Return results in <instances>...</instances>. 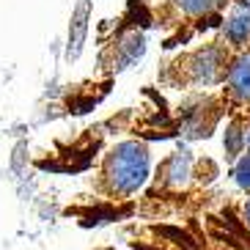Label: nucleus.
<instances>
[{"mask_svg":"<svg viewBox=\"0 0 250 250\" xmlns=\"http://www.w3.org/2000/svg\"><path fill=\"white\" fill-rule=\"evenodd\" d=\"M148 168H151V151L146 140H118L96 162L94 173L88 176V187L102 201L126 204L148 182Z\"/></svg>","mask_w":250,"mask_h":250,"instance_id":"f257e3e1","label":"nucleus"},{"mask_svg":"<svg viewBox=\"0 0 250 250\" xmlns=\"http://www.w3.org/2000/svg\"><path fill=\"white\" fill-rule=\"evenodd\" d=\"M236 52L228 47V42L223 36L198 44L192 50H182L179 55L168 58L160 66V83L165 88L176 91H204L214 88L226 80L228 63Z\"/></svg>","mask_w":250,"mask_h":250,"instance_id":"f03ea898","label":"nucleus"},{"mask_svg":"<svg viewBox=\"0 0 250 250\" xmlns=\"http://www.w3.org/2000/svg\"><path fill=\"white\" fill-rule=\"evenodd\" d=\"M231 0H160L151 8L154 25L170 30L165 47H176L204 33L206 28H217Z\"/></svg>","mask_w":250,"mask_h":250,"instance_id":"7ed1b4c3","label":"nucleus"},{"mask_svg":"<svg viewBox=\"0 0 250 250\" xmlns=\"http://www.w3.org/2000/svg\"><path fill=\"white\" fill-rule=\"evenodd\" d=\"M209 162L212 160H195L192 151H170L157 165L154 184L146 192V201L182 198V195H190L198 187H206L209 182H214V176H204V168Z\"/></svg>","mask_w":250,"mask_h":250,"instance_id":"20e7f679","label":"nucleus"},{"mask_svg":"<svg viewBox=\"0 0 250 250\" xmlns=\"http://www.w3.org/2000/svg\"><path fill=\"white\" fill-rule=\"evenodd\" d=\"M223 88L217 94L220 107L231 121H242L250 126V50L236 52L228 63L226 80L220 83Z\"/></svg>","mask_w":250,"mask_h":250,"instance_id":"39448f33","label":"nucleus"},{"mask_svg":"<svg viewBox=\"0 0 250 250\" xmlns=\"http://www.w3.org/2000/svg\"><path fill=\"white\" fill-rule=\"evenodd\" d=\"M143 52H146V36L138 28H118L116 36L102 42L99 66L107 74H118L143 58Z\"/></svg>","mask_w":250,"mask_h":250,"instance_id":"423d86ee","label":"nucleus"},{"mask_svg":"<svg viewBox=\"0 0 250 250\" xmlns=\"http://www.w3.org/2000/svg\"><path fill=\"white\" fill-rule=\"evenodd\" d=\"M223 33L220 36L228 42L234 52L250 50V6L248 0H231L228 11L223 14Z\"/></svg>","mask_w":250,"mask_h":250,"instance_id":"0eeeda50","label":"nucleus"},{"mask_svg":"<svg viewBox=\"0 0 250 250\" xmlns=\"http://www.w3.org/2000/svg\"><path fill=\"white\" fill-rule=\"evenodd\" d=\"M88 0H83L77 11H74V33L69 30V58H77L83 47V36H85V28H88Z\"/></svg>","mask_w":250,"mask_h":250,"instance_id":"6e6552de","label":"nucleus"},{"mask_svg":"<svg viewBox=\"0 0 250 250\" xmlns=\"http://www.w3.org/2000/svg\"><path fill=\"white\" fill-rule=\"evenodd\" d=\"M245 135H248V126L242 121H231L228 118V129H226V157L231 162L245 151Z\"/></svg>","mask_w":250,"mask_h":250,"instance_id":"1a4fd4ad","label":"nucleus"},{"mask_svg":"<svg viewBox=\"0 0 250 250\" xmlns=\"http://www.w3.org/2000/svg\"><path fill=\"white\" fill-rule=\"evenodd\" d=\"M231 176H234L236 187L245 192H250V151L245 148L242 154L231 162Z\"/></svg>","mask_w":250,"mask_h":250,"instance_id":"9d476101","label":"nucleus"},{"mask_svg":"<svg viewBox=\"0 0 250 250\" xmlns=\"http://www.w3.org/2000/svg\"><path fill=\"white\" fill-rule=\"evenodd\" d=\"M231 212H234L236 223L250 234V192H245V198H239L234 206H231Z\"/></svg>","mask_w":250,"mask_h":250,"instance_id":"9b49d317","label":"nucleus"}]
</instances>
